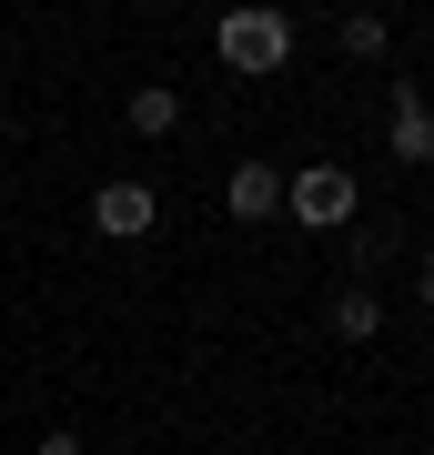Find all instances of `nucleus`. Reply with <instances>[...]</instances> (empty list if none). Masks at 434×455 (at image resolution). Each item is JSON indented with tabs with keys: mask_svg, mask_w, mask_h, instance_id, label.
Segmentation results:
<instances>
[{
	"mask_svg": "<svg viewBox=\"0 0 434 455\" xmlns=\"http://www.w3.org/2000/svg\"><path fill=\"white\" fill-rule=\"evenodd\" d=\"M212 51H223V71L263 82V71H283V61H293V20L273 11V0H242V11L212 20Z\"/></svg>",
	"mask_w": 434,
	"mask_h": 455,
	"instance_id": "1",
	"label": "nucleus"
},
{
	"mask_svg": "<svg viewBox=\"0 0 434 455\" xmlns=\"http://www.w3.org/2000/svg\"><path fill=\"white\" fill-rule=\"evenodd\" d=\"M354 203H364V182L343 172V163H304V172H283V212H293V223H313V233L354 223Z\"/></svg>",
	"mask_w": 434,
	"mask_h": 455,
	"instance_id": "2",
	"label": "nucleus"
},
{
	"mask_svg": "<svg viewBox=\"0 0 434 455\" xmlns=\"http://www.w3.org/2000/svg\"><path fill=\"white\" fill-rule=\"evenodd\" d=\"M91 223L112 233V243H142V233L162 223V203H152V182H101V193H91Z\"/></svg>",
	"mask_w": 434,
	"mask_h": 455,
	"instance_id": "3",
	"label": "nucleus"
},
{
	"mask_svg": "<svg viewBox=\"0 0 434 455\" xmlns=\"http://www.w3.org/2000/svg\"><path fill=\"white\" fill-rule=\"evenodd\" d=\"M223 212H233V223H273V212H283V172H273V163H233Z\"/></svg>",
	"mask_w": 434,
	"mask_h": 455,
	"instance_id": "4",
	"label": "nucleus"
},
{
	"mask_svg": "<svg viewBox=\"0 0 434 455\" xmlns=\"http://www.w3.org/2000/svg\"><path fill=\"white\" fill-rule=\"evenodd\" d=\"M384 152H394L404 172L434 163V122H424V92H414V82H394V132H384Z\"/></svg>",
	"mask_w": 434,
	"mask_h": 455,
	"instance_id": "5",
	"label": "nucleus"
},
{
	"mask_svg": "<svg viewBox=\"0 0 434 455\" xmlns=\"http://www.w3.org/2000/svg\"><path fill=\"white\" fill-rule=\"evenodd\" d=\"M323 324H334L343 344H374V334H384V293H374V283H343L334 304H323Z\"/></svg>",
	"mask_w": 434,
	"mask_h": 455,
	"instance_id": "6",
	"label": "nucleus"
},
{
	"mask_svg": "<svg viewBox=\"0 0 434 455\" xmlns=\"http://www.w3.org/2000/svg\"><path fill=\"white\" fill-rule=\"evenodd\" d=\"M172 122H182V92H162V82H142V92H131V132H142V142H162Z\"/></svg>",
	"mask_w": 434,
	"mask_h": 455,
	"instance_id": "7",
	"label": "nucleus"
},
{
	"mask_svg": "<svg viewBox=\"0 0 434 455\" xmlns=\"http://www.w3.org/2000/svg\"><path fill=\"white\" fill-rule=\"evenodd\" d=\"M343 61H384V20H374V11H343Z\"/></svg>",
	"mask_w": 434,
	"mask_h": 455,
	"instance_id": "8",
	"label": "nucleus"
},
{
	"mask_svg": "<svg viewBox=\"0 0 434 455\" xmlns=\"http://www.w3.org/2000/svg\"><path fill=\"white\" fill-rule=\"evenodd\" d=\"M41 455H81V435H71V425H51V435H41Z\"/></svg>",
	"mask_w": 434,
	"mask_h": 455,
	"instance_id": "9",
	"label": "nucleus"
}]
</instances>
